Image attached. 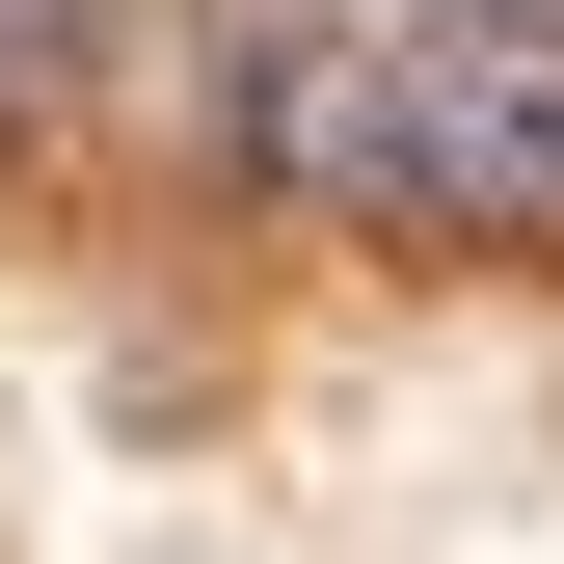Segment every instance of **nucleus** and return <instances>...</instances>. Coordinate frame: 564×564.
<instances>
[{"mask_svg": "<svg viewBox=\"0 0 564 564\" xmlns=\"http://www.w3.org/2000/svg\"><path fill=\"white\" fill-rule=\"evenodd\" d=\"M242 162L349 242H564V0H403V28H269Z\"/></svg>", "mask_w": 564, "mask_h": 564, "instance_id": "obj_1", "label": "nucleus"}, {"mask_svg": "<svg viewBox=\"0 0 564 564\" xmlns=\"http://www.w3.org/2000/svg\"><path fill=\"white\" fill-rule=\"evenodd\" d=\"M82 54H108V0H0V134H28V108H82Z\"/></svg>", "mask_w": 564, "mask_h": 564, "instance_id": "obj_2", "label": "nucleus"}]
</instances>
